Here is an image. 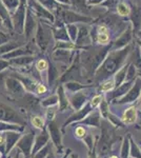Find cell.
<instances>
[{"instance_id":"cb8c5ba5","label":"cell","mask_w":141,"mask_h":158,"mask_svg":"<svg viewBox=\"0 0 141 158\" xmlns=\"http://www.w3.org/2000/svg\"><path fill=\"white\" fill-rule=\"evenodd\" d=\"M48 148H44L43 150H41L38 154H36V157L35 158H44L45 156L48 155Z\"/></svg>"},{"instance_id":"f1b7e54d","label":"cell","mask_w":141,"mask_h":158,"mask_svg":"<svg viewBox=\"0 0 141 158\" xmlns=\"http://www.w3.org/2000/svg\"><path fill=\"white\" fill-rule=\"evenodd\" d=\"M37 92L39 94H43V93H45V92H47V89H45L44 85H38V88H37Z\"/></svg>"},{"instance_id":"ba28073f","label":"cell","mask_w":141,"mask_h":158,"mask_svg":"<svg viewBox=\"0 0 141 158\" xmlns=\"http://www.w3.org/2000/svg\"><path fill=\"white\" fill-rule=\"evenodd\" d=\"M48 140V135L45 133V132H43L42 134L38 135L37 138H36V141H35V144L34 147H33L32 149V154H37L38 151H39L40 149H42V147H44L45 144H47Z\"/></svg>"},{"instance_id":"484cf974","label":"cell","mask_w":141,"mask_h":158,"mask_svg":"<svg viewBox=\"0 0 141 158\" xmlns=\"http://www.w3.org/2000/svg\"><path fill=\"white\" fill-rule=\"evenodd\" d=\"M99 103H101V96H96L95 98H93V100H92L91 102V106L95 108V106H97Z\"/></svg>"},{"instance_id":"8992f818","label":"cell","mask_w":141,"mask_h":158,"mask_svg":"<svg viewBox=\"0 0 141 158\" xmlns=\"http://www.w3.org/2000/svg\"><path fill=\"white\" fill-rule=\"evenodd\" d=\"M140 90H141V80L138 79L134 88L130 91V93L125 97H123L120 100V102H131V101H134L138 97V95H139Z\"/></svg>"},{"instance_id":"44dd1931","label":"cell","mask_w":141,"mask_h":158,"mask_svg":"<svg viewBox=\"0 0 141 158\" xmlns=\"http://www.w3.org/2000/svg\"><path fill=\"white\" fill-rule=\"evenodd\" d=\"M33 27H34V21H33L31 16L29 15V16H27V25H25V30H27V33H30Z\"/></svg>"},{"instance_id":"2e32d148","label":"cell","mask_w":141,"mask_h":158,"mask_svg":"<svg viewBox=\"0 0 141 158\" xmlns=\"http://www.w3.org/2000/svg\"><path fill=\"white\" fill-rule=\"evenodd\" d=\"M32 123L35 128H38V129H42L43 126H44V121H43V119L41 118V117H38V116L33 117Z\"/></svg>"},{"instance_id":"603a6c76","label":"cell","mask_w":141,"mask_h":158,"mask_svg":"<svg viewBox=\"0 0 141 158\" xmlns=\"http://www.w3.org/2000/svg\"><path fill=\"white\" fill-rule=\"evenodd\" d=\"M113 88H114V81L113 80L107 81L106 83H104V85H102V90L103 91H110V90H112Z\"/></svg>"},{"instance_id":"7c38bea8","label":"cell","mask_w":141,"mask_h":158,"mask_svg":"<svg viewBox=\"0 0 141 158\" xmlns=\"http://www.w3.org/2000/svg\"><path fill=\"white\" fill-rule=\"evenodd\" d=\"M58 93H59V100H60V110H61V111H64V110L68 108V99L65 98V95H64V93H63V91H62V88L59 89Z\"/></svg>"},{"instance_id":"f35d334b","label":"cell","mask_w":141,"mask_h":158,"mask_svg":"<svg viewBox=\"0 0 141 158\" xmlns=\"http://www.w3.org/2000/svg\"><path fill=\"white\" fill-rule=\"evenodd\" d=\"M110 158H118L117 156H112V157H110Z\"/></svg>"},{"instance_id":"d590c367","label":"cell","mask_w":141,"mask_h":158,"mask_svg":"<svg viewBox=\"0 0 141 158\" xmlns=\"http://www.w3.org/2000/svg\"><path fill=\"white\" fill-rule=\"evenodd\" d=\"M13 158H19V154H18V153L17 154H15L14 156H13Z\"/></svg>"},{"instance_id":"7402d4cb","label":"cell","mask_w":141,"mask_h":158,"mask_svg":"<svg viewBox=\"0 0 141 158\" xmlns=\"http://www.w3.org/2000/svg\"><path fill=\"white\" fill-rule=\"evenodd\" d=\"M57 102V97L56 96H52V97L48 98L47 100L43 101V106H52Z\"/></svg>"},{"instance_id":"ac0fdd59","label":"cell","mask_w":141,"mask_h":158,"mask_svg":"<svg viewBox=\"0 0 141 158\" xmlns=\"http://www.w3.org/2000/svg\"><path fill=\"white\" fill-rule=\"evenodd\" d=\"M129 148H130L129 140L125 139L124 141H123V144H122V149H121L122 158H127V155H129Z\"/></svg>"},{"instance_id":"60d3db41","label":"cell","mask_w":141,"mask_h":158,"mask_svg":"<svg viewBox=\"0 0 141 158\" xmlns=\"http://www.w3.org/2000/svg\"><path fill=\"white\" fill-rule=\"evenodd\" d=\"M92 158H96V157H95V156H93V157H92Z\"/></svg>"},{"instance_id":"83f0119b","label":"cell","mask_w":141,"mask_h":158,"mask_svg":"<svg viewBox=\"0 0 141 158\" xmlns=\"http://www.w3.org/2000/svg\"><path fill=\"white\" fill-rule=\"evenodd\" d=\"M76 135L78 137H83L84 135H85V130L83 128H78L76 130Z\"/></svg>"},{"instance_id":"1f68e13d","label":"cell","mask_w":141,"mask_h":158,"mask_svg":"<svg viewBox=\"0 0 141 158\" xmlns=\"http://www.w3.org/2000/svg\"><path fill=\"white\" fill-rule=\"evenodd\" d=\"M134 73H135V70H134V68L133 67H131V69H130V74H129V76H127V78L129 79H131L134 76Z\"/></svg>"},{"instance_id":"7a4b0ae2","label":"cell","mask_w":141,"mask_h":158,"mask_svg":"<svg viewBox=\"0 0 141 158\" xmlns=\"http://www.w3.org/2000/svg\"><path fill=\"white\" fill-rule=\"evenodd\" d=\"M0 121L4 122H15V123H20L22 120L19 116L13 111L12 109L7 108L6 106L0 104Z\"/></svg>"},{"instance_id":"4316f807","label":"cell","mask_w":141,"mask_h":158,"mask_svg":"<svg viewBox=\"0 0 141 158\" xmlns=\"http://www.w3.org/2000/svg\"><path fill=\"white\" fill-rule=\"evenodd\" d=\"M107 39H109V37H107L106 34H103V33H100L99 36H98V41L100 43H106L107 41Z\"/></svg>"},{"instance_id":"52a82bcc","label":"cell","mask_w":141,"mask_h":158,"mask_svg":"<svg viewBox=\"0 0 141 158\" xmlns=\"http://www.w3.org/2000/svg\"><path fill=\"white\" fill-rule=\"evenodd\" d=\"M48 132H50L51 137H52V140L54 143H55V146L59 148L61 146V135L60 132H59L58 127L54 122H51L48 124Z\"/></svg>"},{"instance_id":"d4e9b609","label":"cell","mask_w":141,"mask_h":158,"mask_svg":"<svg viewBox=\"0 0 141 158\" xmlns=\"http://www.w3.org/2000/svg\"><path fill=\"white\" fill-rule=\"evenodd\" d=\"M48 67V63H47V61L45 60H40V61H38V63H37V68H38V70H40V71H42V70H45Z\"/></svg>"},{"instance_id":"5bb4252c","label":"cell","mask_w":141,"mask_h":158,"mask_svg":"<svg viewBox=\"0 0 141 158\" xmlns=\"http://www.w3.org/2000/svg\"><path fill=\"white\" fill-rule=\"evenodd\" d=\"M89 111V106H85V109H82L78 114H75L74 116L71 117L70 121H73V120H79L81 118H84V116L86 115V113Z\"/></svg>"},{"instance_id":"8fae6325","label":"cell","mask_w":141,"mask_h":158,"mask_svg":"<svg viewBox=\"0 0 141 158\" xmlns=\"http://www.w3.org/2000/svg\"><path fill=\"white\" fill-rule=\"evenodd\" d=\"M72 102H73L74 108L78 110L83 106L84 102H85V97H84V95H82V94H77V95L74 96L73 99H72Z\"/></svg>"},{"instance_id":"9a60e30c","label":"cell","mask_w":141,"mask_h":158,"mask_svg":"<svg viewBox=\"0 0 141 158\" xmlns=\"http://www.w3.org/2000/svg\"><path fill=\"white\" fill-rule=\"evenodd\" d=\"M15 130H20V128L17 126H9L4 121H0V131L9 132V131H15Z\"/></svg>"},{"instance_id":"4fadbf2b","label":"cell","mask_w":141,"mask_h":158,"mask_svg":"<svg viewBox=\"0 0 141 158\" xmlns=\"http://www.w3.org/2000/svg\"><path fill=\"white\" fill-rule=\"evenodd\" d=\"M131 155L133 158H141V153L137 144H135L134 141H131Z\"/></svg>"},{"instance_id":"5b68a950","label":"cell","mask_w":141,"mask_h":158,"mask_svg":"<svg viewBox=\"0 0 141 158\" xmlns=\"http://www.w3.org/2000/svg\"><path fill=\"white\" fill-rule=\"evenodd\" d=\"M6 88H7V91L14 96H20L23 93V88H22V85H20V82L15 80V79H7Z\"/></svg>"},{"instance_id":"f546056e","label":"cell","mask_w":141,"mask_h":158,"mask_svg":"<svg viewBox=\"0 0 141 158\" xmlns=\"http://www.w3.org/2000/svg\"><path fill=\"white\" fill-rule=\"evenodd\" d=\"M54 115H55V112H54V110L53 109L48 110V119H53Z\"/></svg>"},{"instance_id":"30bf717a","label":"cell","mask_w":141,"mask_h":158,"mask_svg":"<svg viewBox=\"0 0 141 158\" xmlns=\"http://www.w3.org/2000/svg\"><path fill=\"white\" fill-rule=\"evenodd\" d=\"M20 138V135L18 133H14V132L9 131L6 133V152L9 153L13 149V147L15 146V143L18 141V139Z\"/></svg>"},{"instance_id":"74e56055","label":"cell","mask_w":141,"mask_h":158,"mask_svg":"<svg viewBox=\"0 0 141 158\" xmlns=\"http://www.w3.org/2000/svg\"><path fill=\"white\" fill-rule=\"evenodd\" d=\"M1 80H2V75H0V83H1Z\"/></svg>"},{"instance_id":"e0dca14e","label":"cell","mask_w":141,"mask_h":158,"mask_svg":"<svg viewBox=\"0 0 141 158\" xmlns=\"http://www.w3.org/2000/svg\"><path fill=\"white\" fill-rule=\"evenodd\" d=\"M85 123L91 124V126H98L99 123V115L98 114H94L91 117H89L85 120Z\"/></svg>"},{"instance_id":"277c9868","label":"cell","mask_w":141,"mask_h":158,"mask_svg":"<svg viewBox=\"0 0 141 158\" xmlns=\"http://www.w3.org/2000/svg\"><path fill=\"white\" fill-rule=\"evenodd\" d=\"M33 141H34V135L27 134L22 137V138L19 140V142L17 143L18 148L24 153L25 156H29L31 154V152H32Z\"/></svg>"},{"instance_id":"ffe728a7","label":"cell","mask_w":141,"mask_h":158,"mask_svg":"<svg viewBox=\"0 0 141 158\" xmlns=\"http://www.w3.org/2000/svg\"><path fill=\"white\" fill-rule=\"evenodd\" d=\"M125 72H126V68H124L122 71H120L119 74L117 75V77H116V83H117V85H120V83H121L122 80L124 79Z\"/></svg>"},{"instance_id":"6da1fadb","label":"cell","mask_w":141,"mask_h":158,"mask_svg":"<svg viewBox=\"0 0 141 158\" xmlns=\"http://www.w3.org/2000/svg\"><path fill=\"white\" fill-rule=\"evenodd\" d=\"M127 53L126 51H123V52H119V53H115V54H112L107 58V60L104 62L103 67L100 70V72L98 73V75H102L101 77H106V75H110V74L114 73L115 71L117 70V68L119 67L120 62L123 60L124 55Z\"/></svg>"},{"instance_id":"e575fe53","label":"cell","mask_w":141,"mask_h":158,"mask_svg":"<svg viewBox=\"0 0 141 158\" xmlns=\"http://www.w3.org/2000/svg\"><path fill=\"white\" fill-rule=\"evenodd\" d=\"M45 158H55V156H54V154L51 153V154H48V156L45 157Z\"/></svg>"},{"instance_id":"836d02e7","label":"cell","mask_w":141,"mask_h":158,"mask_svg":"<svg viewBox=\"0 0 141 158\" xmlns=\"http://www.w3.org/2000/svg\"><path fill=\"white\" fill-rule=\"evenodd\" d=\"M4 140H6V139H4V137L2 136V135H0V146H3V144H4Z\"/></svg>"},{"instance_id":"8d00e7d4","label":"cell","mask_w":141,"mask_h":158,"mask_svg":"<svg viewBox=\"0 0 141 158\" xmlns=\"http://www.w3.org/2000/svg\"><path fill=\"white\" fill-rule=\"evenodd\" d=\"M70 158H77V155H75V154H72Z\"/></svg>"},{"instance_id":"d6986e66","label":"cell","mask_w":141,"mask_h":158,"mask_svg":"<svg viewBox=\"0 0 141 158\" xmlns=\"http://www.w3.org/2000/svg\"><path fill=\"white\" fill-rule=\"evenodd\" d=\"M118 13H119L120 15H122V16H125V15H127L130 13V10L126 4L120 3L119 6H118Z\"/></svg>"},{"instance_id":"3957f363","label":"cell","mask_w":141,"mask_h":158,"mask_svg":"<svg viewBox=\"0 0 141 158\" xmlns=\"http://www.w3.org/2000/svg\"><path fill=\"white\" fill-rule=\"evenodd\" d=\"M111 135H110V131L106 129L103 130V133H102L101 139L99 141V146H98V151L100 154L103 156V155H106L107 153L110 152V149H111Z\"/></svg>"},{"instance_id":"d6a6232c","label":"cell","mask_w":141,"mask_h":158,"mask_svg":"<svg viewBox=\"0 0 141 158\" xmlns=\"http://www.w3.org/2000/svg\"><path fill=\"white\" fill-rule=\"evenodd\" d=\"M86 140V142H88V146H89V148H92V137L91 136H89V138L88 139H85Z\"/></svg>"},{"instance_id":"9c48e42d","label":"cell","mask_w":141,"mask_h":158,"mask_svg":"<svg viewBox=\"0 0 141 158\" xmlns=\"http://www.w3.org/2000/svg\"><path fill=\"white\" fill-rule=\"evenodd\" d=\"M136 119H137V111H136V108H129L123 113V116H122V120H123L124 123L127 124L134 123Z\"/></svg>"},{"instance_id":"4dcf8cb0","label":"cell","mask_w":141,"mask_h":158,"mask_svg":"<svg viewBox=\"0 0 141 158\" xmlns=\"http://www.w3.org/2000/svg\"><path fill=\"white\" fill-rule=\"evenodd\" d=\"M7 64H9V63L7 62H6V61H0V70H3L4 68H6L7 67Z\"/></svg>"},{"instance_id":"ab89813d","label":"cell","mask_w":141,"mask_h":158,"mask_svg":"<svg viewBox=\"0 0 141 158\" xmlns=\"http://www.w3.org/2000/svg\"><path fill=\"white\" fill-rule=\"evenodd\" d=\"M0 158H1V153H0Z\"/></svg>"}]
</instances>
